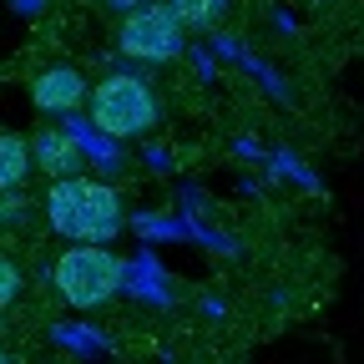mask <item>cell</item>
Listing matches in <instances>:
<instances>
[{"instance_id": "1", "label": "cell", "mask_w": 364, "mask_h": 364, "mask_svg": "<svg viewBox=\"0 0 364 364\" xmlns=\"http://www.w3.org/2000/svg\"><path fill=\"white\" fill-rule=\"evenodd\" d=\"M46 223H51L56 238H71V243H97L107 248L127 218H122V193L102 177H66V182H51L46 188Z\"/></svg>"}, {"instance_id": "2", "label": "cell", "mask_w": 364, "mask_h": 364, "mask_svg": "<svg viewBox=\"0 0 364 364\" xmlns=\"http://www.w3.org/2000/svg\"><path fill=\"white\" fill-rule=\"evenodd\" d=\"M51 284H56L61 304H71V309H102L127 289V258H117L112 248H97V243H71L51 263Z\"/></svg>"}, {"instance_id": "3", "label": "cell", "mask_w": 364, "mask_h": 364, "mask_svg": "<svg viewBox=\"0 0 364 364\" xmlns=\"http://www.w3.org/2000/svg\"><path fill=\"white\" fill-rule=\"evenodd\" d=\"M157 91L132 76V71H112L102 76L97 86H91V122H97L107 136H117V142H127V136H147L157 127Z\"/></svg>"}, {"instance_id": "4", "label": "cell", "mask_w": 364, "mask_h": 364, "mask_svg": "<svg viewBox=\"0 0 364 364\" xmlns=\"http://www.w3.org/2000/svg\"><path fill=\"white\" fill-rule=\"evenodd\" d=\"M182 16L167 6V0H152V6L132 11L117 26V51L127 61H147V66H167L182 56Z\"/></svg>"}, {"instance_id": "5", "label": "cell", "mask_w": 364, "mask_h": 364, "mask_svg": "<svg viewBox=\"0 0 364 364\" xmlns=\"http://www.w3.org/2000/svg\"><path fill=\"white\" fill-rule=\"evenodd\" d=\"M81 102H91V91H86V76L76 66H46V71H36V81H31V107L36 112L71 117V112H81Z\"/></svg>"}, {"instance_id": "6", "label": "cell", "mask_w": 364, "mask_h": 364, "mask_svg": "<svg viewBox=\"0 0 364 364\" xmlns=\"http://www.w3.org/2000/svg\"><path fill=\"white\" fill-rule=\"evenodd\" d=\"M31 152H36V167L51 177V182H66V177H81L76 167L86 162V152H81V142L66 132V127H41L36 136H31Z\"/></svg>"}, {"instance_id": "7", "label": "cell", "mask_w": 364, "mask_h": 364, "mask_svg": "<svg viewBox=\"0 0 364 364\" xmlns=\"http://www.w3.org/2000/svg\"><path fill=\"white\" fill-rule=\"evenodd\" d=\"M127 294H132L136 304L172 309V279H167V268H162L152 253H136V258H127Z\"/></svg>"}, {"instance_id": "8", "label": "cell", "mask_w": 364, "mask_h": 364, "mask_svg": "<svg viewBox=\"0 0 364 364\" xmlns=\"http://www.w3.org/2000/svg\"><path fill=\"white\" fill-rule=\"evenodd\" d=\"M61 127L76 136V142H81V152L91 157V162H97L102 172H117L127 157H122V147H117V136H107L97 122H91V117H81V112H71V117H61Z\"/></svg>"}, {"instance_id": "9", "label": "cell", "mask_w": 364, "mask_h": 364, "mask_svg": "<svg viewBox=\"0 0 364 364\" xmlns=\"http://www.w3.org/2000/svg\"><path fill=\"white\" fill-rule=\"evenodd\" d=\"M36 167V152H31V136L21 132H6L0 136V193H21L26 177Z\"/></svg>"}, {"instance_id": "10", "label": "cell", "mask_w": 364, "mask_h": 364, "mask_svg": "<svg viewBox=\"0 0 364 364\" xmlns=\"http://www.w3.org/2000/svg\"><path fill=\"white\" fill-rule=\"evenodd\" d=\"M167 6L182 16V26H198V31H213L228 11V0H167Z\"/></svg>"}, {"instance_id": "11", "label": "cell", "mask_w": 364, "mask_h": 364, "mask_svg": "<svg viewBox=\"0 0 364 364\" xmlns=\"http://www.w3.org/2000/svg\"><path fill=\"white\" fill-rule=\"evenodd\" d=\"M132 228H136V238H188V233H193L188 218L177 223V218H167V213H136Z\"/></svg>"}, {"instance_id": "12", "label": "cell", "mask_w": 364, "mask_h": 364, "mask_svg": "<svg viewBox=\"0 0 364 364\" xmlns=\"http://www.w3.org/2000/svg\"><path fill=\"white\" fill-rule=\"evenodd\" d=\"M51 339H56V344H66L71 354H102V349L112 344L107 334L86 329V324H56V329H51Z\"/></svg>"}, {"instance_id": "13", "label": "cell", "mask_w": 364, "mask_h": 364, "mask_svg": "<svg viewBox=\"0 0 364 364\" xmlns=\"http://www.w3.org/2000/svg\"><path fill=\"white\" fill-rule=\"evenodd\" d=\"M16 294H21V263L16 258H0V304L16 309Z\"/></svg>"}, {"instance_id": "14", "label": "cell", "mask_w": 364, "mask_h": 364, "mask_svg": "<svg viewBox=\"0 0 364 364\" xmlns=\"http://www.w3.org/2000/svg\"><path fill=\"white\" fill-rule=\"evenodd\" d=\"M273 172H284V177H294L299 182V188H309V193H318V177L309 172V167H299L289 152H279V157H273Z\"/></svg>"}, {"instance_id": "15", "label": "cell", "mask_w": 364, "mask_h": 364, "mask_svg": "<svg viewBox=\"0 0 364 364\" xmlns=\"http://www.w3.org/2000/svg\"><path fill=\"white\" fill-rule=\"evenodd\" d=\"M21 218H26V198L6 193V228H21Z\"/></svg>"}, {"instance_id": "16", "label": "cell", "mask_w": 364, "mask_h": 364, "mask_svg": "<svg viewBox=\"0 0 364 364\" xmlns=\"http://www.w3.org/2000/svg\"><path fill=\"white\" fill-rule=\"evenodd\" d=\"M102 6H112V11H127V16H132V11H142V6H152V0H102Z\"/></svg>"}, {"instance_id": "17", "label": "cell", "mask_w": 364, "mask_h": 364, "mask_svg": "<svg viewBox=\"0 0 364 364\" xmlns=\"http://www.w3.org/2000/svg\"><path fill=\"white\" fill-rule=\"evenodd\" d=\"M203 314H208V318H223L228 309H223V299H218V294H208V299H203Z\"/></svg>"}, {"instance_id": "18", "label": "cell", "mask_w": 364, "mask_h": 364, "mask_svg": "<svg viewBox=\"0 0 364 364\" xmlns=\"http://www.w3.org/2000/svg\"><path fill=\"white\" fill-rule=\"evenodd\" d=\"M11 6H16V11H21V16H36V11H41V6H46V0H11Z\"/></svg>"}, {"instance_id": "19", "label": "cell", "mask_w": 364, "mask_h": 364, "mask_svg": "<svg viewBox=\"0 0 364 364\" xmlns=\"http://www.w3.org/2000/svg\"><path fill=\"white\" fill-rule=\"evenodd\" d=\"M147 162H152V167H167V162H172V157H167V152H162V147H147Z\"/></svg>"}, {"instance_id": "20", "label": "cell", "mask_w": 364, "mask_h": 364, "mask_svg": "<svg viewBox=\"0 0 364 364\" xmlns=\"http://www.w3.org/2000/svg\"><path fill=\"white\" fill-rule=\"evenodd\" d=\"M6 364H16V359H6Z\"/></svg>"}]
</instances>
